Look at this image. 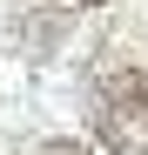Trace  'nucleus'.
<instances>
[{
  "mask_svg": "<svg viewBox=\"0 0 148 155\" xmlns=\"http://www.w3.org/2000/svg\"><path fill=\"white\" fill-rule=\"evenodd\" d=\"M34 155H88V148H81V142H40Z\"/></svg>",
  "mask_w": 148,
  "mask_h": 155,
  "instance_id": "7ed1b4c3",
  "label": "nucleus"
},
{
  "mask_svg": "<svg viewBox=\"0 0 148 155\" xmlns=\"http://www.w3.org/2000/svg\"><path fill=\"white\" fill-rule=\"evenodd\" d=\"M94 135L108 155H148V81L141 74H114L94 94Z\"/></svg>",
  "mask_w": 148,
  "mask_h": 155,
  "instance_id": "f257e3e1",
  "label": "nucleus"
},
{
  "mask_svg": "<svg viewBox=\"0 0 148 155\" xmlns=\"http://www.w3.org/2000/svg\"><path fill=\"white\" fill-rule=\"evenodd\" d=\"M67 34V14H34L27 20V47H47V41H61Z\"/></svg>",
  "mask_w": 148,
  "mask_h": 155,
  "instance_id": "f03ea898",
  "label": "nucleus"
},
{
  "mask_svg": "<svg viewBox=\"0 0 148 155\" xmlns=\"http://www.w3.org/2000/svg\"><path fill=\"white\" fill-rule=\"evenodd\" d=\"M81 7H101V0H81Z\"/></svg>",
  "mask_w": 148,
  "mask_h": 155,
  "instance_id": "20e7f679",
  "label": "nucleus"
}]
</instances>
